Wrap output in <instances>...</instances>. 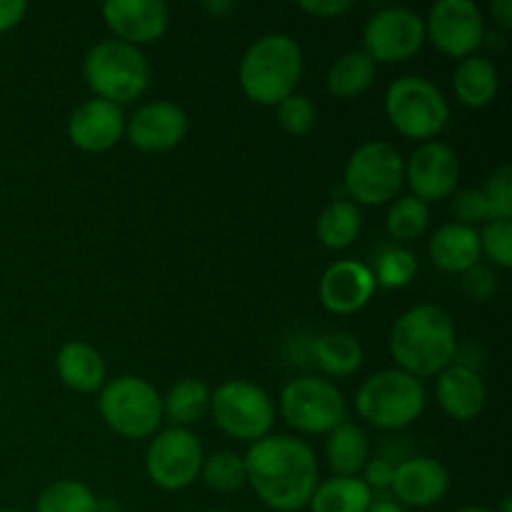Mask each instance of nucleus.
<instances>
[{
  "instance_id": "nucleus-1",
  "label": "nucleus",
  "mask_w": 512,
  "mask_h": 512,
  "mask_svg": "<svg viewBox=\"0 0 512 512\" xmlns=\"http://www.w3.org/2000/svg\"><path fill=\"white\" fill-rule=\"evenodd\" d=\"M243 463L248 483L265 508L275 512L308 508L318 488V460L305 440L268 435L250 445Z\"/></svg>"
},
{
  "instance_id": "nucleus-2",
  "label": "nucleus",
  "mask_w": 512,
  "mask_h": 512,
  "mask_svg": "<svg viewBox=\"0 0 512 512\" xmlns=\"http://www.w3.org/2000/svg\"><path fill=\"white\" fill-rule=\"evenodd\" d=\"M390 355L398 370L413 378H433L450 368L458 355L455 323L440 305H415L390 330Z\"/></svg>"
},
{
  "instance_id": "nucleus-3",
  "label": "nucleus",
  "mask_w": 512,
  "mask_h": 512,
  "mask_svg": "<svg viewBox=\"0 0 512 512\" xmlns=\"http://www.w3.org/2000/svg\"><path fill=\"white\" fill-rule=\"evenodd\" d=\"M303 75V50L288 33H268L240 58L238 80L243 93L258 105H278L295 93Z\"/></svg>"
},
{
  "instance_id": "nucleus-4",
  "label": "nucleus",
  "mask_w": 512,
  "mask_h": 512,
  "mask_svg": "<svg viewBox=\"0 0 512 512\" xmlns=\"http://www.w3.org/2000/svg\"><path fill=\"white\" fill-rule=\"evenodd\" d=\"M150 63L135 45L118 38L98 40L83 58V78L95 98L128 105L150 88Z\"/></svg>"
},
{
  "instance_id": "nucleus-5",
  "label": "nucleus",
  "mask_w": 512,
  "mask_h": 512,
  "mask_svg": "<svg viewBox=\"0 0 512 512\" xmlns=\"http://www.w3.org/2000/svg\"><path fill=\"white\" fill-rule=\"evenodd\" d=\"M355 410L373 428L403 430L423 415L425 388L403 370H380L360 385Z\"/></svg>"
},
{
  "instance_id": "nucleus-6",
  "label": "nucleus",
  "mask_w": 512,
  "mask_h": 512,
  "mask_svg": "<svg viewBox=\"0 0 512 512\" xmlns=\"http://www.w3.org/2000/svg\"><path fill=\"white\" fill-rule=\"evenodd\" d=\"M385 115L400 135L428 143L448 125L450 105L433 80L403 75L385 90Z\"/></svg>"
},
{
  "instance_id": "nucleus-7",
  "label": "nucleus",
  "mask_w": 512,
  "mask_h": 512,
  "mask_svg": "<svg viewBox=\"0 0 512 512\" xmlns=\"http://www.w3.org/2000/svg\"><path fill=\"white\" fill-rule=\"evenodd\" d=\"M100 418L120 438L143 440L163 423V398L148 380L120 375L103 385L98 398Z\"/></svg>"
},
{
  "instance_id": "nucleus-8",
  "label": "nucleus",
  "mask_w": 512,
  "mask_h": 512,
  "mask_svg": "<svg viewBox=\"0 0 512 512\" xmlns=\"http://www.w3.org/2000/svg\"><path fill=\"white\" fill-rule=\"evenodd\" d=\"M210 413L215 425L240 443L268 438L275 423V405L260 385L248 380H228L210 393Z\"/></svg>"
},
{
  "instance_id": "nucleus-9",
  "label": "nucleus",
  "mask_w": 512,
  "mask_h": 512,
  "mask_svg": "<svg viewBox=\"0 0 512 512\" xmlns=\"http://www.w3.org/2000/svg\"><path fill=\"white\" fill-rule=\"evenodd\" d=\"M405 183V160L398 150L383 140L363 143L353 155L343 173V185L353 203L385 205L400 193Z\"/></svg>"
},
{
  "instance_id": "nucleus-10",
  "label": "nucleus",
  "mask_w": 512,
  "mask_h": 512,
  "mask_svg": "<svg viewBox=\"0 0 512 512\" xmlns=\"http://www.w3.org/2000/svg\"><path fill=\"white\" fill-rule=\"evenodd\" d=\"M285 423L305 435H328L348 415L345 398L330 380L303 375L290 380L280 393Z\"/></svg>"
},
{
  "instance_id": "nucleus-11",
  "label": "nucleus",
  "mask_w": 512,
  "mask_h": 512,
  "mask_svg": "<svg viewBox=\"0 0 512 512\" xmlns=\"http://www.w3.org/2000/svg\"><path fill=\"white\" fill-rule=\"evenodd\" d=\"M203 460V445L188 428H168L148 445L145 473L160 490L178 493L200 478Z\"/></svg>"
},
{
  "instance_id": "nucleus-12",
  "label": "nucleus",
  "mask_w": 512,
  "mask_h": 512,
  "mask_svg": "<svg viewBox=\"0 0 512 512\" xmlns=\"http://www.w3.org/2000/svg\"><path fill=\"white\" fill-rule=\"evenodd\" d=\"M423 43L425 20L403 5L378 10L363 28V53H368L375 65L405 63L423 48Z\"/></svg>"
},
{
  "instance_id": "nucleus-13",
  "label": "nucleus",
  "mask_w": 512,
  "mask_h": 512,
  "mask_svg": "<svg viewBox=\"0 0 512 512\" xmlns=\"http://www.w3.org/2000/svg\"><path fill=\"white\" fill-rule=\"evenodd\" d=\"M425 38L448 58H470L485 40L483 13L473 0H438L425 20Z\"/></svg>"
},
{
  "instance_id": "nucleus-14",
  "label": "nucleus",
  "mask_w": 512,
  "mask_h": 512,
  "mask_svg": "<svg viewBox=\"0 0 512 512\" xmlns=\"http://www.w3.org/2000/svg\"><path fill=\"white\" fill-rule=\"evenodd\" d=\"M460 160L450 145L428 140L420 143L405 160V183L425 205L450 198L458 188Z\"/></svg>"
},
{
  "instance_id": "nucleus-15",
  "label": "nucleus",
  "mask_w": 512,
  "mask_h": 512,
  "mask_svg": "<svg viewBox=\"0 0 512 512\" xmlns=\"http://www.w3.org/2000/svg\"><path fill=\"white\" fill-rule=\"evenodd\" d=\"M188 133V115L173 100H150L125 118V135L140 153H168Z\"/></svg>"
},
{
  "instance_id": "nucleus-16",
  "label": "nucleus",
  "mask_w": 512,
  "mask_h": 512,
  "mask_svg": "<svg viewBox=\"0 0 512 512\" xmlns=\"http://www.w3.org/2000/svg\"><path fill=\"white\" fill-rule=\"evenodd\" d=\"M103 20L115 38L140 48L168 33L170 10L163 0H108Z\"/></svg>"
},
{
  "instance_id": "nucleus-17",
  "label": "nucleus",
  "mask_w": 512,
  "mask_h": 512,
  "mask_svg": "<svg viewBox=\"0 0 512 512\" xmlns=\"http://www.w3.org/2000/svg\"><path fill=\"white\" fill-rule=\"evenodd\" d=\"M373 270L360 260H338L323 273L318 285L320 303L333 315H353L373 300Z\"/></svg>"
},
{
  "instance_id": "nucleus-18",
  "label": "nucleus",
  "mask_w": 512,
  "mask_h": 512,
  "mask_svg": "<svg viewBox=\"0 0 512 512\" xmlns=\"http://www.w3.org/2000/svg\"><path fill=\"white\" fill-rule=\"evenodd\" d=\"M125 135V113L120 105L90 98L73 110L68 120V138L83 153H105Z\"/></svg>"
},
{
  "instance_id": "nucleus-19",
  "label": "nucleus",
  "mask_w": 512,
  "mask_h": 512,
  "mask_svg": "<svg viewBox=\"0 0 512 512\" xmlns=\"http://www.w3.org/2000/svg\"><path fill=\"white\" fill-rule=\"evenodd\" d=\"M393 493L400 505L408 508H430L440 503L450 490V473L443 463L433 458H405L395 465Z\"/></svg>"
},
{
  "instance_id": "nucleus-20",
  "label": "nucleus",
  "mask_w": 512,
  "mask_h": 512,
  "mask_svg": "<svg viewBox=\"0 0 512 512\" xmlns=\"http://www.w3.org/2000/svg\"><path fill=\"white\" fill-rule=\"evenodd\" d=\"M435 398L445 415L453 420H473L483 413L488 388L483 378L470 365H450L438 375L435 383Z\"/></svg>"
},
{
  "instance_id": "nucleus-21",
  "label": "nucleus",
  "mask_w": 512,
  "mask_h": 512,
  "mask_svg": "<svg viewBox=\"0 0 512 512\" xmlns=\"http://www.w3.org/2000/svg\"><path fill=\"white\" fill-rule=\"evenodd\" d=\"M480 233L458 223H445L430 238V258L443 273L463 275L480 263Z\"/></svg>"
},
{
  "instance_id": "nucleus-22",
  "label": "nucleus",
  "mask_w": 512,
  "mask_h": 512,
  "mask_svg": "<svg viewBox=\"0 0 512 512\" xmlns=\"http://www.w3.org/2000/svg\"><path fill=\"white\" fill-rule=\"evenodd\" d=\"M63 385L75 393H95L105 385V360L98 350L83 340H70L58 350L55 358Z\"/></svg>"
},
{
  "instance_id": "nucleus-23",
  "label": "nucleus",
  "mask_w": 512,
  "mask_h": 512,
  "mask_svg": "<svg viewBox=\"0 0 512 512\" xmlns=\"http://www.w3.org/2000/svg\"><path fill=\"white\" fill-rule=\"evenodd\" d=\"M325 460L340 478H358L370 460V440L360 425L343 420L325 440Z\"/></svg>"
},
{
  "instance_id": "nucleus-24",
  "label": "nucleus",
  "mask_w": 512,
  "mask_h": 512,
  "mask_svg": "<svg viewBox=\"0 0 512 512\" xmlns=\"http://www.w3.org/2000/svg\"><path fill=\"white\" fill-rule=\"evenodd\" d=\"M453 88L465 108H485V105L493 103L500 90L498 68L490 58L470 55V58L460 60L458 68H455Z\"/></svg>"
},
{
  "instance_id": "nucleus-25",
  "label": "nucleus",
  "mask_w": 512,
  "mask_h": 512,
  "mask_svg": "<svg viewBox=\"0 0 512 512\" xmlns=\"http://www.w3.org/2000/svg\"><path fill=\"white\" fill-rule=\"evenodd\" d=\"M373 490L363 483V478H335L318 483L310 512H368L373 505Z\"/></svg>"
},
{
  "instance_id": "nucleus-26",
  "label": "nucleus",
  "mask_w": 512,
  "mask_h": 512,
  "mask_svg": "<svg viewBox=\"0 0 512 512\" xmlns=\"http://www.w3.org/2000/svg\"><path fill=\"white\" fill-rule=\"evenodd\" d=\"M210 413V388L198 378H183L163 398V418L173 428H188Z\"/></svg>"
},
{
  "instance_id": "nucleus-27",
  "label": "nucleus",
  "mask_w": 512,
  "mask_h": 512,
  "mask_svg": "<svg viewBox=\"0 0 512 512\" xmlns=\"http://www.w3.org/2000/svg\"><path fill=\"white\" fill-rule=\"evenodd\" d=\"M375 63L370 60L368 53L363 50H348L340 55L328 70V90L330 95L340 100H355L373 85Z\"/></svg>"
},
{
  "instance_id": "nucleus-28",
  "label": "nucleus",
  "mask_w": 512,
  "mask_h": 512,
  "mask_svg": "<svg viewBox=\"0 0 512 512\" xmlns=\"http://www.w3.org/2000/svg\"><path fill=\"white\" fill-rule=\"evenodd\" d=\"M313 358L330 378H348L363 365V345L350 333H325L315 340Z\"/></svg>"
},
{
  "instance_id": "nucleus-29",
  "label": "nucleus",
  "mask_w": 512,
  "mask_h": 512,
  "mask_svg": "<svg viewBox=\"0 0 512 512\" xmlns=\"http://www.w3.org/2000/svg\"><path fill=\"white\" fill-rule=\"evenodd\" d=\"M360 228H363V215L353 200H333L315 223L318 240L330 250L350 248L358 240Z\"/></svg>"
},
{
  "instance_id": "nucleus-30",
  "label": "nucleus",
  "mask_w": 512,
  "mask_h": 512,
  "mask_svg": "<svg viewBox=\"0 0 512 512\" xmlns=\"http://www.w3.org/2000/svg\"><path fill=\"white\" fill-rule=\"evenodd\" d=\"M35 512H98V498L80 480H55L40 493Z\"/></svg>"
},
{
  "instance_id": "nucleus-31",
  "label": "nucleus",
  "mask_w": 512,
  "mask_h": 512,
  "mask_svg": "<svg viewBox=\"0 0 512 512\" xmlns=\"http://www.w3.org/2000/svg\"><path fill=\"white\" fill-rule=\"evenodd\" d=\"M430 225V208L418 200L415 195H405L398 198L388 208V218H385V228L400 243H410L428 233Z\"/></svg>"
},
{
  "instance_id": "nucleus-32",
  "label": "nucleus",
  "mask_w": 512,
  "mask_h": 512,
  "mask_svg": "<svg viewBox=\"0 0 512 512\" xmlns=\"http://www.w3.org/2000/svg\"><path fill=\"white\" fill-rule=\"evenodd\" d=\"M370 270H373L375 285H383L388 290L405 288L418 275V258L400 245H390L380 250Z\"/></svg>"
},
{
  "instance_id": "nucleus-33",
  "label": "nucleus",
  "mask_w": 512,
  "mask_h": 512,
  "mask_svg": "<svg viewBox=\"0 0 512 512\" xmlns=\"http://www.w3.org/2000/svg\"><path fill=\"white\" fill-rule=\"evenodd\" d=\"M200 478L215 493H235V490H240L248 483L243 458L230 453V450L205 458L203 468H200Z\"/></svg>"
},
{
  "instance_id": "nucleus-34",
  "label": "nucleus",
  "mask_w": 512,
  "mask_h": 512,
  "mask_svg": "<svg viewBox=\"0 0 512 512\" xmlns=\"http://www.w3.org/2000/svg\"><path fill=\"white\" fill-rule=\"evenodd\" d=\"M275 115H278V123L285 133L305 135L315 128V120H318V108H315L313 100H310L308 95L293 93L275 105Z\"/></svg>"
},
{
  "instance_id": "nucleus-35",
  "label": "nucleus",
  "mask_w": 512,
  "mask_h": 512,
  "mask_svg": "<svg viewBox=\"0 0 512 512\" xmlns=\"http://www.w3.org/2000/svg\"><path fill=\"white\" fill-rule=\"evenodd\" d=\"M480 233V250L500 268H512V220H488Z\"/></svg>"
},
{
  "instance_id": "nucleus-36",
  "label": "nucleus",
  "mask_w": 512,
  "mask_h": 512,
  "mask_svg": "<svg viewBox=\"0 0 512 512\" xmlns=\"http://www.w3.org/2000/svg\"><path fill=\"white\" fill-rule=\"evenodd\" d=\"M485 200L490 208V220H510L512 218V170L508 165L498 168L488 175L483 188Z\"/></svg>"
},
{
  "instance_id": "nucleus-37",
  "label": "nucleus",
  "mask_w": 512,
  "mask_h": 512,
  "mask_svg": "<svg viewBox=\"0 0 512 512\" xmlns=\"http://www.w3.org/2000/svg\"><path fill=\"white\" fill-rule=\"evenodd\" d=\"M450 213L455 215V223L468 225V228H475L478 223L490 220L488 200H485L483 190L480 188H465L460 190V193H455Z\"/></svg>"
},
{
  "instance_id": "nucleus-38",
  "label": "nucleus",
  "mask_w": 512,
  "mask_h": 512,
  "mask_svg": "<svg viewBox=\"0 0 512 512\" xmlns=\"http://www.w3.org/2000/svg\"><path fill=\"white\" fill-rule=\"evenodd\" d=\"M463 290L468 298L483 303V300H488L490 295H495V290H498V278H495L493 270L478 263L473 265L468 273H463Z\"/></svg>"
},
{
  "instance_id": "nucleus-39",
  "label": "nucleus",
  "mask_w": 512,
  "mask_h": 512,
  "mask_svg": "<svg viewBox=\"0 0 512 512\" xmlns=\"http://www.w3.org/2000/svg\"><path fill=\"white\" fill-rule=\"evenodd\" d=\"M363 473H365L363 483L368 485L370 490H385L393 485L395 465L390 463L388 458H375V460H368V465L363 468Z\"/></svg>"
},
{
  "instance_id": "nucleus-40",
  "label": "nucleus",
  "mask_w": 512,
  "mask_h": 512,
  "mask_svg": "<svg viewBox=\"0 0 512 512\" xmlns=\"http://www.w3.org/2000/svg\"><path fill=\"white\" fill-rule=\"evenodd\" d=\"M353 0H300L298 8L315 18H338L353 8Z\"/></svg>"
},
{
  "instance_id": "nucleus-41",
  "label": "nucleus",
  "mask_w": 512,
  "mask_h": 512,
  "mask_svg": "<svg viewBox=\"0 0 512 512\" xmlns=\"http://www.w3.org/2000/svg\"><path fill=\"white\" fill-rule=\"evenodd\" d=\"M25 13H28L25 0H0V33L13 30L25 18Z\"/></svg>"
},
{
  "instance_id": "nucleus-42",
  "label": "nucleus",
  "mask_w": 512,
  "mask_h": 512,
  "mask_svg": "<svg viewBox=\"0 0 512 512\" xmlns=\"http://www.w3.org/2000/svg\"><path fill=\"white\" fill-rule=\"evenodd\" d=\"M490 13H493V20L500 28H512V0H495V3L490 5Z\"/></svg>"
},
{
  "instance_id": "nucleus-43",
  "label": "nucleus",
  "mask_w": 512,
  "mask_h": 512,
  "mask_svg": "<svg viewBox=\"0 0 512 512\" xmlns=\"http://www.w3.org/2000/svg\"><path fill=\"white\" fill-rule=\"evenodd\" d=\"M368 512H408L403 508L400 503H395V500H373V505H370Z\"/></svg>"
},
{
  "instance_id": "nucleus-44",
  "label": "nucleus",
  "mask_w": 512,
  "mask_h": 512,
  "mask_svg": "<svg viewBox=\"0 0 512 512\" xmlns=\"http://www.w3.org/2000/svg\"><path fill=\"white\" fill-rule=\"evenodd\" d=\"M203 8L213 15H223V13H230V10H235V3L233 0H213V3H203Z\"/></svg>"
},
{
  "instance_id": "nucleus-45",
  "label": "nucleus",
  "mask_w": 512,
  "mask_h": 512,
  "mask_svg": "<svg viewBox=\"0 0 512 512\" xmlns=\"http://www.w3.org/2000/svg\"><path fill=\"white\" fill-rule=\"evenodd\" d=\"M495 512H512V498H510V495H505L503 503H500V510H495Z\"/></svg>"
},
{
  "instance_id": "nucleus-46",
  "label": "nucleus",
  "mask_w": 512,
  "mask_h": 512,
  "mask_svg": "<svg viewBox=\"0 0 512 512\" xmlns=\"http://www.w3.org/2000/svg\"><path fill=\"white\" fill-rule=\"evenodd\" d=\"M455 512H495V510H488V508H460Z\"/></svg>"
},
{
  "instance_id": "nucleus-47",
  "label": "nucleus",
  "mask_w": 512,
  "mask_h": 512,
  "mask_svg": "<svg viewBox=\"0 0 512 512\" xmlns=\"http://www.w3.org/2000/svg\"><path fill=\"white\" fill-rule=\"evenodd\" d=\"M0 512H25V510H18V508H8V510H0Z\"/></svg>"
},
{
  "instance_id": "nucleus-48",
  "label": "nucleus",
  "mask_w": 512,
  "mask_h": 512,
  "mask_svg": "<svg viewBox=\"0 0 512 512\" xmlns=\"http://www.w3.org/2000/svg\"><path fill=\"white\" fill-rule=\"evenodd\" d=\"M208 512H230V510H208Z\"/></svg>"
}]
</instances>
